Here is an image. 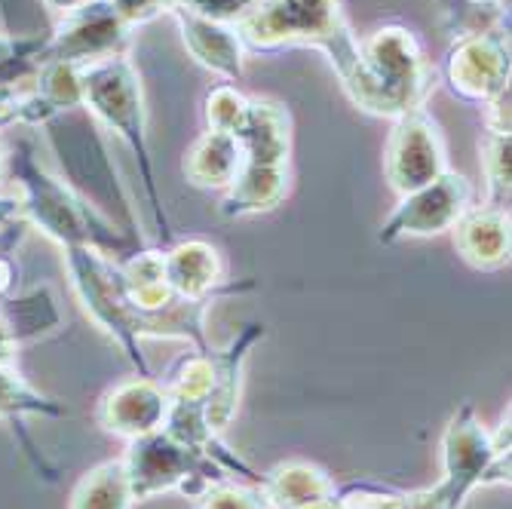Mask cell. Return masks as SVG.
<instances>
[{
  "instance_id": "cb8c5ba5",
  "label": "cell",
  "mask_w": 512,
  "mask_h": 509,
  "mask_svg": "<svg viewBox=\"0 0 512 509\" xmlns=\"http://www.w3.org/2000/svg\"><path fill=\"white\" fill-rule=\"evenodd\" d=\"M203 114H206V129L237 135L249 114V96H243L234 83H215L206 92Z\"/></svg>"
},
{
  "instance_id": "7402d4cb",
  "label": "cell",
  "mask_w": 512,
  "mask_h": 509,
  "mask_svg": "<svg viewBox=\"0 0 512 509\" xmlns=\"http://www.w3.org/2000/svg\"><path fill=\"white\" fill-rule=\"evenodd\" d=\"M34 92L53 108V114L83 108V68L68 62H43L34 77Z\"/></svg>"
},
{
  "instance_id": "484cf974",
  "label": "cell",
  "mask_w": 512,
  "mask_h": 509,
  "mask_svg": "<svg viewBox=\"0 0 512 509\" xmlns=\"http://www.w3.org/2000/svg\"><path fill=\"white\" fill-rule=\"evenodd\" d=\"M258 0H188V10H194L203 19L221 22V25H240L252 10H255Z\"/></svg>"
},
{
  "instance_id": "ffe728a7",
  "label": "cell",
  "mask_w": 512,
  "mask_h": 509,
  "mask_svg": "<svg viewBox=\"0 0 512 509\" xmlns=\"http://www.w3.org/2000/svg\"><path fill=\"white\" fill-rule=\"evenodd\" d=\"M120 276H123V289L126 298L135 310L142 313H160L178 301L166 280V264L163 252L148 249V252H132L126 261H120Z\"/></svg>"
},
{
  "instance_id": "9a60e30c",
  "label": "cell",
  "mask_w": 512,
  "mask_h": 509,
  "mask_svg": "<svg viewBox=\"0 0 512 509\" xmlns=\"http://www.w3.org/2000/svg\"><path fill=\"white\" fill-rule=\"evenodd\" d=\"M264 338V326L261 322H252L246 326V332L230 344L224 353H212V368H215V381L209 390V399L203 405L206 424L209 430L218 436L221 430L230 427L240 405V384H243V365L249 359V350Z\"/></svg>"
},
{
  "instance_id": "52a82bcc",
  "label": "cell",
  "mask_w": 512,
  "mask_h": 509,
  "mask_svg": "<svg viewBox=\"0 0 512 509\" xmlns=\"http://www.w3.org/2000/svg\"><path fill=\"white\" fill-rule=\"evenodd\" d=\"M132 25L108 0H89L80 10L59 19L56 31L46 37L40 53L43 62H68L77 68L99 65L117 56H129Z\"/></svg>"
},
{
  "instance_id": "6da1fadb",
  "label": "cell",
  "mask_w": 512,
  "mask_h": 509,
  "mask_svg": "<svg viewBox=\"0 0 512 509\" xmlns=\"http://www.w3.org/2000/svg\"><path fill=\"white\" fill-rule=\"evenodd\" d=\"M246 53H279L289 46L322 50L341 86L347 89L362 65L359 37L353 34L341 0H258L237 25Z\"/></svg>"
},
{
  "instance_id": "8fae6325",
  "label": "cell",
  "mask_w": 512,
  "mask_h": 509,
  "mask_svg": "<svg viewBox=\"0 0 512 509\" xmlns=\"http://www.w3.org/2000/svg\"><path fill=\"white\" fill-rule=\"evenodd\" d=\"M169 414V393L154 378H132L105 393L96 418L105 433L126 442L163 430Z\"/></svg>"
},
{
  "instance_id": "ba28073f",
  "label": "cell",
  "mask_w": 512,
  "mask_h": 509,
  "mask_svg": "<svg viewBox=\"0 0 512 509\" xmlns=\"http://www.w3.org/2000/svg\"><path fill=\"white\" fill-rule=\"evenodd\" d=\"M473 209V184L467 175L448 169L436 181L424 184L405 197H399L396 209L381 224L378 243L393 246L402 240L439 237L454 230V224Z\"/></svg>"
},
{
  "instance_id": "d6986e66",
  "label": "cell",
  "mask_w": 512,
  "mask_h": 509,
  "mask_svg": "<svg viewBox=\"0 0 512 509\" xmlns=\"http://www.w3.org/2000/svg\"><path fill=\"white\" fill-rule=\"evenodd\" d=\"M243 169L240 138L230 132L206 129L184 157V175L206 191H227Z\"/></svg>"
},
{
  "instance_id": "2e32d148",
  "label": "cell",
  "mask_w": 512,
  "mask_h": 509,
  "mask_svg": "<svg viewBox=\"0 0 512 509\" xmlns=\"http://www.w3.org/2000/svg\"><path fill=\"white\" fill-rule=\"evenodd\" d=\"M246 163L289 166L292 157V117L276 99H249V114L237 132Z\"/></svg>"
},
{
  "instance_id": "603a6c76",
  "label": "cell",
  "mask_w": 512,
  "mask_h": 509,
  "mask_svg": "<svg viewBox=\"0 0 512 509\" xmlns=\"http://www.w3.org/2000/svg\"><path fill=\"white\" fill-rule=\"evenodd\" d=\"M482 172H485V206L509 209L512 163H509V132L488 129L482 142Z\"/></svg>"
},
{
  "instance_id": "d4e9b609",
  "label": "cell",
  "mask_w": 512,
  "mask_h": 509,
  "mask_svg": "<svg viewBox=\"0 0 512 509\" xmlns=\"http://www.w3.org/2000/svg\"><path fill=\"white\" fill-rule=\"evenodd\" d=\"M194 509H270V503L258 485H234L224 479L200 494Z\"/></svg>"
},
{
  "instance_id": "4316f807",
  "label": "cell",
  "mask_w": 512,
  "mask_h": 509,
  "mask_svg": "<svg viewBox=\"0 0 512 509\" xmlns=\"http://www.w3.org/2000/svg\"><path fill=\"white\" fill-rule=\"evenodd\" d=\"M338 509H402V497L390 491L375 488H347L344 494H335Z\"/></svg>"
},
{
  "instance_id": "1f68e13d",
  "label": "cell",
  "mask_w": 512,
  "mask_h": 509,
  "mask_svg": "<svg viewBox=\"0 0 512 509\" xmlns=\"http://www.w3.org/2000/svg\"><path fill=\"white\" fill-rule=\"evenodd\" d=\"M307 509H338V503H335V497H332V500H325V503H316V506H307Z\"/></svg>"
},
{
  "instance_id": "5b68a950",
  "label": "cell",
  "mask_w": 512,
  "mask_h": 509,
  "mask_svg": "<svg viewBox=\"0 0 512 509\" xmlns=\"http://www.w3.org/2000/svg\"><path fill=\"white\" fill-rule=\"evenodd\" d=\"M10 172L19 175V203L28 221L37 224L46 237H53L62 249L96 246L114 255L126 246L123 237L111 234V227L96 215V209H89V203L80 200L65 181L53 178L43 166H37V160L28 151L10 154Z\"/></svg>"
},
{
  "instance_id": "e0dca14e",
  "label": "cell",
  "mask_w": 512,
  "mask_h": 509,
  "mask_svg": "<svg viewBox=\"0 0 512 509\" xmlns=\"http://www.w3.org/2000/svg\"><path fill=\"white\" fill-rule=\"evenodd\" d=\"M292 188V169L289 166H270V163H246L234 184L221 197L224 218H249L276 209L289 197Z\"/></svg>"
},
{
  "instance_id": "8992f818",
  "label": "cell",
  "mask_w": 512,
  "mask_h": 509,
  "mask_svg": "<svg viewBox=\"0 0 512 509\" xmlns=\"http://www.w3.org/2000/svg\"><path fill=\"white\" fill-rule=\"evenodd\" d=\"M123 467H126L135 503L151 500L154 494H166V491H178L184 497L197 500L215 482L227 479L224 467L215 457L184 448L166 430L132 439L123 457Z\"/></svg>"
},
{
  "instance_id": "f1b7e54d",
  "label": "cell",
  "mask_w": 512,
  "mask_h": 509,
  "mask_svg": "<svg viewBox=\"0 0 512 509\" xmlns=\"http://www.w3.org/2000/svg\"><path fill=\"white\" fill-rule=\"evenodd\" d=\"M83 4H89V0H43V7L50 10L53 16H68V13H74V10H80Z\"/></svg>"
},
{
  "instance_id": "7a4b0ae2",
  "label": "cell",
  "mask_w": 512,
  "mask_h": 509,
  "mask_svg": "<svg viewBox=\"0 0 512 509\" xmlns=\"http://www.w3.org/2000/svg\"><path fill=\"white\" fill-rule=\"evenodd\" d=\"M359 50V74L344 89L359 111L396 120L427 105L439 71L408 28L384 25L359 40Z\"/></svg>"
},
{
  "instance_id": "9c48e42d",
  "label": "cell",
  "mask_w": 512,
  "mask_h": 509,
  "mask_svg": "<svg viewBox=\"0 0 512 509\" xmlns=\"http://www.w3.org/2000/svg\"><path fill=\"white\" fill-rule=\"evenodd\" d=\"M509 31L494 28L470 37H457L442 65L451 96L467 105H491L509 89Z\"/></svg>"
},
{
  "instance_id": "277c9868",
  "label": "cell",
  "mask_w": 512,
  "mask_h": 509,
  "mask_svg": "<svg viewBox=\"0 0 512 509\" xmlns=\"http://www.w3.org/2000/svg\"><path fill=\"white\" fill-rule=\"evenodd\" d=\"M83 108L102 126H108L132 151L138 172H142V181H145L160 237H169V221H166L163 203L157 197V178H154V166H151L142 77H138L129 56H117V59L83 68Z\"/></svg>"
},
{
  "instance_id": "30bf717a",
  "label": "cell",
  "mask_w": 512,
  "mask_h": 509,
  "mask_svg": "<svg viewBox=\"0 0 512 509\" xmlns=\"http://www.w3.org/2000/svg\"><path fill=\"white\" fill-rule=\"evenodd\" d=\"M448 169L451 166H448L445 135L427 108L408 111L393 120L384 148V175L399 197L424 188V184L436 181Z\"/></svg>"
},
{
  "instance_id": "5bb4252c",
  "label": "cell",
  "mask_w": 512,
  "mask_h": 509,
  "mask_svg": "<svg viewBox=\"0 0 512 509\" xmlns=\"http://www.w3.org/2000/svg\"><path fill=\"white\" fill-rule=\"evenodd\" d=\"M166 280L181 301H206L215 298L224 286V261L221 252L206 240H184L163 252Z\"/></svg>"
},
{
  "instance_id": "7c38bea8",
  "label": "cell",
  "mask_w": 512,
  "mask_h": 509,
  "mask_svg": "<svg viewBox=\"0 0 512 509\" xmlns=\"http://www.w3.org/2000/svg\"><path fill=\"white\" fill-rule=\"evenodd\" d=\"M169 16L175 19L181 40L188 46V53L221 83H237L246 71V50L234 25H221L212 19L197 16L188 7H172Z\"/></svg>"
},
{
  "instance_id": "3957f363",
  "label": "cell",
  "mask_w": 512,
  "mask_h": 509,
  "mask_svg": "<svg viewBox=\"0 0 512 509\" xmlns=\"http://www.w3.org/2000/svg\"><path fill=\"white\" fill-rule=\"evenodd\" d=\"M445 476L427 491L402 494V509H460L479 485L509 482V414L497 433H488L473 405H463L442 436Z\"/></svg>"
},
{
  "instance_id": "f546056e",
  "label": "cell",
  "mask_w": 512,
  "mask_h": 509,
  "mask_svg": "<svg viewBox=\"0 0 512 509\" xmlns=\"http://www.w3.org/2000/svg\"><path fill=\"white\" fill-rule=\"evenodd\" d=\"M10 178V148H7V142L0 138V184H4Z\"/></svg>"
},
{
  "instance_id": "83f0119b",
  "label": "cell",
  "mask_w": 512,
  "mask_h": 509,
  "mask_svg": "<svg viewBox=\"0 0 512 509\" xmlns=\"http://www.w3.org/2000/svg\"><path fill=\"white\" fill-rule=\"evenodd\" d=\"M108 4H114L132 28L145 25V22L157 19L160 13H166L160 0H108Z\"/></svg>"
},
{
  "instance_id": "4fadbf2b",
  "label": "cell",
  "mask_w": 512,
  "mask_h": 509,
  "mask_svg": "<svg viewBox=\"0 0 512 509\" xmlns=\"http://www.w3.org/2000/svg\"><path fill=\"white\" fill-rule=\"evenodd\" d=\"M454 246L470 267L476 270H500L509 264L512 230L509 209L473 206L454 224Z\"/></svg>"
},
{
  "instance_id": "44dd1931",
  "label": "cell",
  "mask_w": 512,
  "mask_h": 509,
  "mask_svg": "<svg viewBox=\"0 0 512 509\" xmlns=\"http://www.w3.org/2000/svg\"><path fill=\"white\" fill-rule=\"evenodd\" d=\"M135 497L123 460H105L92 467L71 494V509H132Z\"/></svg>"
},
{
  "instance_id": "4dcf8cb0",
  "label": "cell",
  "mask_w": 512,
  "mask_h": 509,
  "mask_svg": "<svg viewBox=\"0 0 512 509\" xmlns=\"http://www.w3.org/2000/svg\"><path fill=\"white\" fill-rule=\"evenodd\" d=\"M160 4H163V10L169 13L172 7H184V4H188V0H160Z\"/></svg>"
},
{
  "instance_id": "ac0fdd59",
  "label": "cell",
  "mask_w": 512,
  "mask_h": 509,
  "mask_svg": "<svg viewBox=\"0 0 512 509\" xmlns=\"http://www.w3.org/2000/svg\"><path fill=\"white\" fill-rule=\"evenodd\" d=\"M258 488L264 491L270 509H307L338 494L329 473L307 460H289V464L273 467L258 479Z\"/></svg>"
}]
</instances>
